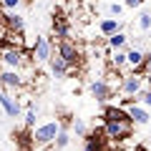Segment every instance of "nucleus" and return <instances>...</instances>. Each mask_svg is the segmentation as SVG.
I'll return each instance as SVG.
<instances>
[{"mask_svg": "<svg viewBox=\"0 0 151 151\" xmlns=\"http://www.w3.org/2000/svg\"><path fill=\"white\" fill-rule=\"evenodd\" d=\"M58 131H60V121H45V124H40V126H33V131H30L33 146H38V149L53 146Z\"/></svg>", "mask_w": 151, "mask_h": 151, "instance_id": "f257e3e1", "label": "nucleus"}, {"mask_svg": "<svg viewBox=\"0 0 151 151\" xmlns=\"http://www.w3.org/2000/svg\"><path fill=\"white\" fill-rule=\"evenodd\" d=\"M101 121H103V131H106L108 141H126L134 134V124L116 121V119H101Z\"/></svg>", "mask_w": 151, "mask_h": 151, "instance_id": "f03ea898", "label": "nucleus"}, {"mask_svg": "<svg viewBox=\"0 0 151 151\" xmlns=\"http://www.w3.org/2000/svg\"><path fill=\"white\" fill-rule=\"evenodd\" d=\"M25 86H28V78L23 76V70H15V68H3L0 70V88L15 93Z\"/></svg>", "mask_w": 151, "mask_h": 151, "instance_id": "7ed1b4c3", "label": "nucleus"}, {"mask_svg": "<svg viewBox=\"0 0 151 151\" xmlns=\"http://www.w3.org/2000/svg\"><path fill=\"white\" fill-rule=\"evenodd\" d=\"M53 43H50V38H45V35H38L35 40H33V45H30V55H33V60L35 63H48L50 60V55H53Z\"/></svg>", "mask_w": 151, "mask_h": 151, "instance_id": "20e7f679", "label": "nucleus"}, {"mask_svg": "<svg viewBox=\"0 0 151 151\" xmlns=\"http://www.w3.org/2000/svg\"><path fill=\"white\" fill-rule=\"evenodd\" d=\"M55 53L68 63L70 70H76V68H78V63H81V50H78V45H76V43H70V40H58Z\"/></svg>", "mask_w": 151, "mask_h": 151, "instance_id": "39448f33", "label": "nucleus"}, {"mask_svg": "<svg viewBox=\"0 0 151 151\" xmlns=\"http://www.w3.org/2000/svg\"><path fill=\"white\" fill-rule=\"evenodd\" d=\"M144 86H146L144 76H139V73H124V78H121V88H119V91L124 93V96H139Z\"/></svg>", "mask_w": 151, "mask_h": 151, "instance_id": "423d86ee", "label": "nucleus"}, {"mask_svg": "<svg viewBox=\"0 0 151 151\" xmlns=\"http://www.w3.org/2000/svg\"><path fill=\"white\" fill-rule=\"evenodd\" d=\"M88 93L96 98V103H108V98L113 96V88L108 86L103 78H93V81L88 83Z\"/></svg>", "mask_w": 151, "mask_h": 151, "instance_id": "0eeeda50", "label": "nucleus"}, {"mask_svg": "<svg viewBox=\"0 0 151 151\" xmlns=\"http://www.w3.org/2000/svg\"><path fill=\"white\" fill-rule=\"evenodd\" d=\"M0 106H3V111L8 113V119H18L23 113V106H20V101H18L15 96H13L10 91H0Z\"/></svg>", "mask_w": 151, "mask_h": 151, "instance_id": "6e6552de", "label": "nucleus"}, {"mask_svg": "<svg viewBox=\"0 0 151 151\" xmlns=\"http://www.w3.org/2000/svg\"><path fill=\"white\" fill-rule=\"evenodd\" d=\"M3 25H5L10 33H18V35H23V33H25V20H23V15H20L18 10H5Z\"/></svg>", "mask_w": 151, "mask_h": 151, "instance_id": "1a4fd4ad", "label": "nucleus"}, {"mask_svg": "<svg viewBox=\"0 0 151 151\" xmlns=\"http://www.w3.org/2000/svg\"><path fill=\"white\" fill-rule=\"evenodd\" d=\"M129 116L131 121H134V126H146L151 121V113L146 106H141V103H134V106H129Z\"/></svg>", "mask_w": 151, "mask_h": 151, "instance_id": "9d476101", "label": "nucleus"}, {"mask_svg": "<svg viewBox=\"0 0 151 151\" xmlns=\"http://www.w3.org/2000/svg\"><path fill=\"white\" fill-rule=\"evenodd\" d=\"M53 35L58 40H70V25L65 15H55L53 18Z\"/></svg>", "mask_w": 151, "mask_h": 151, "instance_id": "9b49d317", "label": "nucleus"}, {"mask_svg": "<svg viewBox=\"0 0 151 151\" xmlns=\"http://www.w3.org/2000/svg\"><path fill=\"white\" fill-rule=\"evenodd\" d=\"M144 55L146 53L141 48H126V68H129V73H136V68L144 63Z\"/></svg>", "mask_w": 151, "mask_h": 151, "instance_id": "f8f14e48", "label": "nucleus"}, {"mask_svg": "<svg viewBox=\"0 0 151 151\" xmlns=\"http://www.w3.org/2000/svg\"><path fill=\"white\" fill-rule=\"evenodd\" d=\"M48 65H50V73L55 76V78H63L65 73H70V68H68V63H65L63 58H60L58 53L53 50V55H50V60H48Z\"/></svg>", "mask_w": 151, "mask_h": 151, "instance_id": "ddd939ff", "label": "nucleus"}, {"mask_svg": "<svg viewBox=\"0 0 151 151\" xmlns=\"http://www.w3.org/2000/svg\"><path fill=\"white\" fill-rule=\"evenodd\" d=\"M121 30V20L119 18H103L101 23H98V33H101L103 38H108V35H113V33H119Z\"/></svg>", "mask_w": 151, "mask_h": 151, "instance_id": "4468645a", "label": "nucleus"}, {"mask_svg": "<svg viewBox=\"0 0 151 151\" xmlns=\"http://www.w3.org/2000/svg\"><path fill=\"white\" fill-rule=\"evenodd\" d=\"M106 45H108L111 50L129 48V35H126L124 30H119V33H113V35H108V38H106Z\"/></svg>", "mask_w": 151, "mask_h": 151, "instance_id": "2eb2a0df", "label": "nucleus"}, {"mask_svg": "<svg viewBox=\"0 0 151 151\" xmlns=\"http://www.w3.org/2000/svg\"><path fill=\"white\" fill-rule=\"evenodd\" d=\"M108 65L116 68V70H124V68H126V48L111 50V53H108Z\"/></svg>", "mask_w": 151, "mask_h": 151, "instance_id": "dca6fc26", "label": "nucleus"}, {"mask_svg": "<svg viewBox=\"0 0 151 151\" xmlns=\"http://www.w3.org/2000/svg\"><path fill=\"white\" fill-rule=\"evenodd\" d=\"M68 144H70V134L63 129V126H60L58 136H55V141H53V149H55V151H60V149H65Z\"/></svg>", "mask_w": 151, "mask_h": 151, "instance_id": "f3484780", "label": "nucleus"}, {"mask_svg": "<svg viewBox=\"0 0 151 151\" xmlns=\"http://www.w3.org/2000/svg\"><path fill=\"white\" fill-rule=\"evenodd\" d=\"M35 119H38V108L30 103V106H28V111H25V116H23V121H25L28 129H33V126H35Z\"/></svg>", "mask_w": 151, "mask_h": 151, "instance_id": "a211bd4d", "label": "nucleus"}, {"mask_svg": "<svg viewBox=\"0 0 151 151\" xmlns=\"http://www.w3.org/2000/svg\"><path fill=\"white\" fill-rule=\"evenodd\" d=\"M139 103H141V106H146V108H151V88H149V86L141 88V93H139Z\"/></svg>", "mask_w": 151, "mask_h": 151, "instance_id": "6ab92c4d", "label": "nucleus"}, {"mask_svg": "<svg viewBox=\"0 0 151 151\" xmlns=\"http://www.w3.org/2000/svg\"><path fill=\"white\" fill-rule=\"evenodd\" d=\"M136 73H139V76H146V73H151V50L144 55V63H141L139 68H136Z\"/></svg>", "mask_w": 151, "mask_h": 151, "instance_id": "aec40b11", "label": "nucleus"}, {"mask_svg": "<svg viewBox=\"0 0 151 151\" xmlns=\"http://www.w3.org/2000/svg\"><path fill=\"white\" fill-rule=\"evenodd\" d=\"M73 131H76V136H81V139H83V136L88 134V129H86V124H83L81 119H76V121H73Z\"/></svg>", "mask_w": 151, "mask_h": 151, "instance_id": "412c9836", "label": "nucleus"}, {"mask_svg": "<svg viewBox=\"0 0 151 151\" xmlns=\"http://www.w3.org/2000/svg\"><path fill=\"white\" fill-rule=\"evenodd\" d=\"M0 5H3V10H18L23 5V0H0Z\"/></svg>", "mask_w": 151, "mask_h": 151, "instance_id": "4be33fe9", "label": "nucleus"}, {"mask_svg": "<svg viewBox=\"0 0 151 151\" xmlns=\"http://www.w3.org/2000/svg\"><path fill=\"white\" fill-rule=\"evenodd\" d=\"M139 28L141 30H149L151 28V13H141L139 15Z\"/></svg>", "mask_w": 151, "mask_h": 151, "instance_id": "5701e85b", "label": "nucleus"}, {"mask_svg": "<svg viewBox=\"0 0 151 151\" xmlns=\"http://www.w3.org/2000/svg\"><path fill=\"white\" fill-rule=\"evenodd\" d=\"M124 8H126V5H121V3H111V5H108V13H111L113 18H119L121 13H124Z\"/></svg>", "mask_w": 151, "mask_h": 151, "instance_id": "b1692460", "label": "nucleus"}, {"mask_svg": "<svg viewBox=\"0 0 151 151\" xmlns=\"http://www.w3.org/2000/svg\"><path fill=\"white\" fill-rule=\"evenodd\" d=\"M144 3H146V0H124V5H126V8H134V10H136L139 5H144Z\"/></svg>", "mask_w": 151, "mask_h": 151, "instance_id": "393cba45", "label": "nucleus"}, {"mask_svg": "<svg viewBox=\"0 0 151 151\" xmlns=\"http://www.w3.org/2000/svg\"><path fill=\"white\" fill-rule=\"evenodd\" d=\"M134 151H149V149H146L144 144H136V146H134Z\"/></svg>", "mask_w": 151, "mask_h": 151, "instance_id": "a878e982", "label": "nucleus"}, {"mask_svg": "<svg viewBox=\"0 0 151 151\" xmlns=\"http://www.w3.org/2000/svg\"><path fill=\"white\" fill-rule=\"evenodd\" d=\"M144 81H146V86L151 88V73H146V76H144Z\"/></svg>", "mask_w": 151, "mask_h": 151, "instance_id": "bb28decb", "label": "nucleus"}, {"mask_svg": "<svg viewBox=\"0 0 151 151\" xmlns=\"http://www.w3.org/2000/svg\"><path fill=\"white\" fill-rule=\"evenodd\" d=\"M101 151H116V149H111V146H108V144H106V146H103V149H101Z\"/></svg>", "mask_w": 151, "mask_h": 151, "instance_id": "cd10ccee", "label": "nucleus"}, {"mask_svg": "<svg viewBox=\"0 0 151 151\" xmlns=\"http://www.w3.org/2000/svg\"><path fill=\"white\" fill-rule=\"evenodd\" d=\"M146 33H149V38H146V40H151V28H149V30H146Z\"/></svg>", "mask_w": 151, "mask_h": 151, "instance_id": "c85d7f7f", "label": "nucleus"}, {"mask_svg": "<svg viewBox=\"0 0 151 151\" xmlns=\"http://www.w3.org/2000/svg\"><path fill=\"white\" fill-rule=\"evenodd\" d=\"M23 3H30V0H23Z\"/></svg>", "mask_w": 151, "mask_h": 151, "instance_id": "c756f323", "label": "nucleus"}]
</instances>
